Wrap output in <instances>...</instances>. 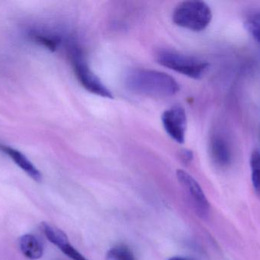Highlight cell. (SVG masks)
<instances>
[{"label":"cell","instance_id":"6da1fadb","mask_svg":"<svg viewBox=\"0 0 260 260\" xmlns=\"http://www.w3.org/2000/svg\"><path fill=\"white\" fill-rule=\"evenodd\" d=\"M125 84L136 94L153 98H168L180 91L178 82L170 75L157 70L138 68L126 74Z\"/></svg>","mask_w":260,"mask_h":260},{"label":"cell","instance_id":"7a4b0ae2","mask_svg":"<svg viewBox=\"0 0 260 260\" xmlns=\"http://www.w3.org/2000/svg\"><path fill=\"white\" fill-rule=\"evenodd\" d=\"M172 19L177 26L193 32H201L210 24L212 12L205 2L189 0L177 5L173 12Z\"/></svg>","mask_w":260,"mask_h":260},{"label":"cell","instance_id":"3957f363","mask_svg":"<svg viewBox=\"0 0 260 260\" xmlns=\"http://www.w3.org/2000/svg\"><path fill=\"white\" fill-rule=\"evenodd\" d=\"M157 61L160 65L194 79H201L209 67L206 61L174 50H160Z\"/></svg>","mask_w":260,"mask_h":260},{"label":"cell","instance_id":"277c9868","mask_svg":"<svg viewBox=\"0 0 260 260\" xmlns=\"http://www.w3.org/2000/svg\"><path fill=\"white\" fill-rule=\"evenodd\" d=\"M73 70L81 85L90 93L108 99H113L111 92L102 82L100 78L89 68L76 47L71 50Z\"/></svg>","mask_w":260,"mask_h":260},{"label":"cell","instance_id":"5b68a950","mask_svg":"<svg viewBox=\"0 0 260 260\" xmlns=\"http://www.w3.org/2000/svg\"><path fill=\"white\" fill-rule=\"evenodd\" d=\"M177 177L186 196L199 216L205 218L209 214V201L197 180L183 169H177Z\"/></svg>","mask_w":260,"mask_h":260},{"label":"cell","instance_id":"8992f818","mask_svg":"<svg viewBox=\"0 0 260 260\" xmlns=\"http://www.w3.org/2000/svg\"><path fill=\"white\" fill-rule=\"evenodd\" d=\"M162 124L167 134L177 143H183L186 137L187 119L186 111L180 105H174L164 111Z\"/></svg>","mask_w":260,"mask_h":260},{"label":"cell","instance_id":"52a82bcc","mask_svg":"<svg viewBox=\"0 0 260 260\" xmlns=\"http://www.w3.org/2000/svg\"><path fill=\"white\" fill-rule=\"evenodd\" d=\"M0 151L6 154L9 158L12 159L18 167L21 168L35 182H41L42 180L41 172L22 153L12 147L2 145V143H0Z\"/></svg>","mask_w":260,"mask_h":260},{"label":"cell","instance_id":"ba28073f","mask_svg":"<svg viewBox=\"0 0 260 260\" xmlns=\"http://www.w3.org/2000/svg\"><path fill=\"white\" fill-rule=\"evenodd\" d=\"M210 155L212 161L219 167H225L230 164L232 152L230 147L221 136H214L210 141Z\"/></svg>","mask_w":260,"mask_h":260},{"label":"cell","instance_id":"9c48e42d","mask_svg":"<svg viewBox=\"0 0 260 260\" xmlns=\"http://www.w3.org/2000/svg\"><path fill=\"white\" fill-rule=\"evenodd\" d=\"M20 249L23 254L31 260L41 259L44 254L42 243L33 235H24L20 238Z\"/></svg>","mask_w":260,"mask_h":260},{"label":"cell","instance_id":"30bf717a","mask_svg":"<svg viewBox=\"0 0 260 260\" xmlns=\"http://www.w3.org/2000/svg\"><path fill=\"white\" fill-rule=\"evenodd\" d=\"M29 36L32 41L51 51H55L61 43V38L59 35L47 31H31Z\"/></svg>","mask_w":260,"mask_h":260},{"label":"cell","instance_id":"8fae6325","mask_svg":"<svg viewBox=\"0 0 260 260\" xmlns=\"http://www.w3.org/2000/svg\"><path fill=\"white\" fill-rule=\"evenodd\" d=\"M41 228L47 239L50 243L56 246L58 248L62 244L69 241L68 238H67V235H66L64 232H62L59 229L53 227V226L47 224V223H41Z\"/></svg>","mask_w":260,"mask_h":260},{"label":"cell","instance_id":"7c38bea8","mask_svg":"<svg viewBox=\"0 0 260 260\" xmlns=\"http://www.w3.org/2000/svg\"><path fill=\"white\" fill-rule=\"evenodd\" d=\"M108 260H136L134 253L128 246L118 244L108 251Z\"/></svg>","mask_w":260,"mask_h":260},{"label":"cell","instance_id":"4fadbf2b","mask_svg":"<svg viewBox=\"0 0 260 260\" xmlns=\"http://www.w3.org/2000/svg\"><path fill=\"white\" fill-rule=\"evenodd\" d=\"M250 168L253 187L260 195V153L258 151H254L252 153L250 157Z\"/></svg>","mask_w":260,"mask_h":260},{"label":"cell","instance_id":"5bb4252c","mask_svg":"<svg viewBox=\"0 0 260 260\" xmlns=\"http://www.w3.org/2000/svg\"><path fill=\"white\" fill-rule=\"evenodd\" d=\"M59 249L62 253H64V254L67 255L69 258L73 260H88L73 246H72L70 243H69V241L62 244Z\"/></svg>","mask_w":260,"mask_h":260},{"label":"cell","instance_id":"9a60e30c","mask_svg":"<svg viewBox=\"0 0 260 260\" xmlns=\"http://www.w3.org/2000/svg\"><path fill=\"white\" fill-rule=\"evenodd\" d=\"M244 26L248 33L260 44V23L248 20Z\"/></svg>","mask_w":260,"mask_h":260},{"label":"cell","instance_id":"2e32d148","mask_svg":"<svg viewBox=\"0 0 260 260\" xmlns=\"http://www.w3.org/2000/svg\"><path fill=\"white\" fill-rule=\"evenodd\" d=\"M182 159H183V161L185 163H189L192 159V152L189 151H183V154H182Z\"/></svg>","mask_w":260,"mask_h":260},{"label":"cell","instance_id":"e0dca14e","mask_svg":"<svg viewBox=\"0 0 260 260\" xmlns=\"http://www.w3.org/2000/svg\"><path fill=\"white\" fill-rule=\"evenodd\" d=\"M252 21H256V22L260 23V11L259 12H256L254 15H253L252 16L251 19Z\"/></svg>","mask_w":260,"mask_h":260},{"label":"cell","instance_id":"ac0fdd59","mask_svg":"<svg viewBox=\"0 0 260 260\" xmlns=\"http://www.w3.org/2000/svg\"><path fill=\"white\" fill-rule=\"evenodd\" d=\"M169 260H191V259H186V258H184V257H174V258H171V259H170Z\"/></svg>","mask_w":260,"mask_h":260}]
</instances>
